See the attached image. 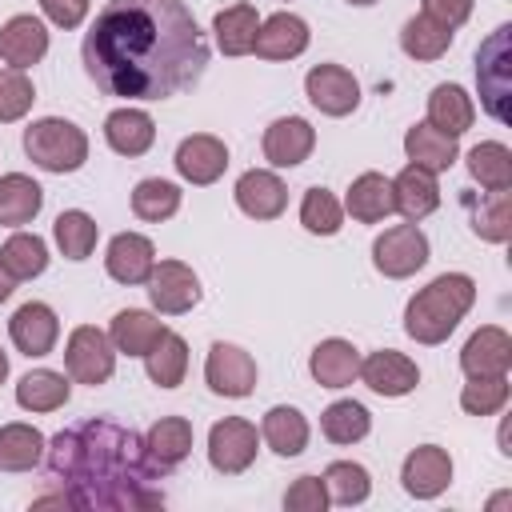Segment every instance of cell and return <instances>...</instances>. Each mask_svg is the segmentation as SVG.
Instances as JSON below:
<instances>
[{"label": "cell", "mask_w": 512, "mask_h": 512, "mask_svg": "<svg viewBox=\"0 0 512 512\" xmlns=\"http://www.w3.org/2000/svg\"><path fill=\"white\" fill-rule=\"evenodd\" d=\"M80 56L104 96L168 100L204 76L208 40L184 0H108Z\"/></svg>", "instance_id": "1"}, {"label": "cell", "mask_w": 512, "mask_h": 512, "mask_svg": "<svg viewBox=\"0 0 512 512\" xmlns=\"http://www.w3.org/2000/svg\"><path fill=\"white\" fill-rule=\"evenodd\" d=\"M52 480H60L68 508L84 512H136L164 504V464L148 440L116 420L92 416L56 432L44 448Z\"/></svg>", "instance_id": "2"}, {"label": "cell", "mask_w": 512, "mask_h": 512, "mask_svg": "<svg viewBox=\"0 0 512 512\" xmlns=\"http://www.w3.org/2000/svg\"><path fill=\"white\" fill-rule=\"evenodd\" d=\"M476 304V280L468 272H440L404 308V332L416 344H444Z\"/></svg>", "instance_id": "3"}, {"label": "cell", "mask_w": 512, "mask_h": 512, "mask_svg": "<svg viewBox=\"0 0 512 512\" xmlns=\"http://www.w3.org/2000/svg\"><path fill=\"white\" fill-rule=\"evenodd\" d=\"M24 152H28V160L36 168L64 176V172L84 168V160H88V136H84V128H76L64 116H40V120H32L24 128Z\"/></svg>", "instance_id": "4"}, {"label": "cell", "mask_w": 512, "mask_h": 512, "mask_svg": "<svg viewBox=\"0 0 512 512\" xmlns=\"http://www.w3.org/2000/svg\"><path fill=\"white\" fill-rule=\"evenodd\" d=\"M476 84H480V104L492 120L508 124V100H512V24H500L476 52Z\"/></svg>", "instance_id": "5"}, {"label": "cell", "mask_w": 512, "mask_h": 512, "mask_svg": "<svg viewBox=\"0 0 512 512\" xmlns=\"http://www.w3.org/2000/svg\"><path fill=\"white\" fill-rule=\"evenodd\" d=\"M64 368H68V380L76 384H88V388L108 384L116 372V348L108 332L96 324H76L64 344Z\"/></svg>", "instance_id": "6"}, {"label": "cell", "mask_w": 512, "mask_h": 512, "mask_svg": "<svg viewBox=\"0 0 512 512\" xmlns=\"http://www.w3.org/2000/svg\"><path fill=\"white\" fill-rule=\"evenodd\" d=\"M372 264L388 280H408L428 264V236L412 220L392 224L372 240Z\"/></svg>", "instance_id": "7"}, {"label": "cell", "mask_w": 512, "mask_h": 512, "mask_svg": "<svg viewBox=\"0 0 512 512\" xmlns=\"http://www.w3.org/2000/svg\"><path fill=\"white\" fill-rule=\"evenodd\" d=\"M260 452V432L244 416H224L208 428V464L224 476H240L252 468Z\"/></svg>", "instance_id": "8"}, {"label": "cell", "mask_w": 512, "mask_h": 512, "mask_svg": "<svg viewBox=\"0 0 512 512\" xmlns=\"http://www.w3.org/2000/svg\"><path fill=\"white\" fill-rule=\"evenodd\" d=\"M204 384H208L216 396L244 400V396L256 392V360H252L240 344L216 340V344L208 348V360H204Z\"/></svg>", "instance_id": "9"}, {"label": "cell", "mask_w": 512, "mask_h": 512, "mask_svg": "<svg viewBox=\"0 0 512 512\" xmlns=\"http://www.w3.org/2000/svg\"><path fill=\"white\" fill-rule=\"evenodd\" d=\"M148 284V300L160 316H184L200 304V280L184 260H160L152 264Z\"/></svg>", "instance_id": "10"}, {"label": "cell", "mask_w": 512, "mask_h": 512, "mask_svg": "<svg viewBox=\"0 0 512 512\" xmlns=\"http://www.w3.org/2000/svg\"><path fill=\"white\" fill-rule=\"evenodd\" d=\"M304 96L324 116H348L360 104V80L344 64H316L304 76Z\"/></svg>", "instance_id": "11"}, {"label": "cell", "mask_w": 512, "mask_h": 512, "mask_svg": "<svg viewBox=\"0 0 512 512\" xmlns=\"http://www.w3.org/2000/svg\"><path fill=\"white\" fill-rule=\"evenodd\" d=\"M400 484L412 500H436L452 484V456L440 444H420L400 464Z\"/></svg>", "instance_id": "12"}, {"label": "cell", "mask_w": 512, "mask_h": 512, "mask_svg": "<svg viewBox=\"0 0 512 512\" xmlns=\"http://www.w3.org/2000/svg\"><path fill=\"white\" fill-rule=\"evenodd\" d=\"M172 164H176L180 180L204 188V184H216V180L224 176V168H228V148H224V140L212 136V132H192V136H184V140L176 144Z\"/></svg>", "instance_id": "13"}, {"label": "cell", "mask_w": 512, "mask_h": 512, "mask_svg": "<svg viewBox=\"0 0 512 512\" xmlns=\"http://www.w3.org/2000/svg\"><path fill=\"white\" fill-rule=\"evenodd\" d=\"M8 336H12L20 356H28V360L32 356H48L56 348V340H60V320L44 300H28V304H20L12 312Z\"/></svg>", "instance_id": "14"}, {"label": "cell", "mask_w": 512, "mask_h": 512, "mask_svg": "<svg viewBox=\"0 0 512 512\" xmlns=\"http://www.w3.org/2000/svg\"><path fill=\"white\" fill-rule=\"evenodd\" d=\"M152 264H156V244L144 236V232H116L108 240V252H104V268L116 284L124 288H136L152 276Z\"/></svg>", "instance_id": "15"}, {"label": "cell", "mask_w": 512, "mask_h": 512, "mask_svg": "<svg viewBox=\"0 0 512 512\" xmlns=\"http://www.w3.org/2000/svg\"><path fill=\"white\" fill-rule=\"evenodd\" d=\"M360 380L376 392V396H408L416 384H420V368L416 360H408L404 352L396 348H380V352H368L360 356Z\"/></svg>", "instance_id": "16"}, {"label": "cell", "mask_w": 512, "mask_h": 512, "mask_svg": "<svg viewBox=\"0 0 512 512\" xmlns=\"http://www.w3.org/2000/svg\"><path fill=\"white\" fill-rule=\"evenodd\" d=\"M464 376H508L512 368V336L500 324L476 328L460 348Z\"/></svg>", "instance_id": "17"}, {"label": "cell", "mask_w": 512, "mask_h": 512, "mask_svg": "<svg viewBox=\"0 0 512 512\" xmlns=\"http://www.w3.org/2000/svg\"><path fill=\"white\" fill-rule=\"evenodd\" d=\"M316 148V128L304 116H280L264 128V160L272 168H296L312 156Z\"/></svg>", "instance_id": "18"}, {"label": "cell", "mask_w": 512, "mask_h": 512, "mask_svg": "<svg viewBox=\"0 0 512 512\" xmlns=\"http://www.w3.org/2000/svg\"><path fill=\"white\" fill-rule=\"evenodd\" d=\"M308 40H312V32H308V20L304 16H296V12H272L268 20H260L252 52L260 60H296L308 48Z\"/></svg>", "instance_id": "19"}, {"label": "cell", "mask_w": 512, "mask_h": 512, "mask_svg": "<svg viewBox=\"0 0 512 512\" xmlns=\"http://www.w3.org/2000/svg\"><path fill=\"white\" fill-rule=\"evenodd\" d=\"M232 196H236V208H240L244 216H252V220H276V216L288 208V188H284V180H280L276 172H268V168H248V172L236 180Z\"/></svg>", "instance_id": "20"}, {"label": "cell", "mask_w": 512, "mask_h": 512, "mask_svg": "<svg viewBox=\"0 0 512 512\" xmlns=\"http://www.w3.org/2000/svg\"><path fill=\"white\" fill-rule=\"evenodd\" d=\"M48 52V28L32 16V12H20L12 16L4 28H0V60L8 68H20L28 72L32 64H40Z\"/></svg>", "instance_id": "21"}, {"label": "cell", "mask_w": 512, "mask_h": 512, "mask_svg": "<svg viewBox=\"0 0 512 512\" xmlns=\"http://www.w3.org/2000/svg\"><path fill=\"white\" fill-rule=\"evenodd\" d=\"M392 204L404 220L420 224L424 216H432L440 208V184H436V172L428 168H416V164H404L392 180Z\"/></svg>", "instance_id": "22"}, {"label": "cell", "mask_w": 512, "mask_h": 512, "mask_svg": "<svg viewBox=\"0 0 512 512\" xmlns=\"http://www.w3.org/2000/svg\"><path fill=\"white\" fill-rule=\"evenodd\" d=\"M308 372L320 388H348L356 376H360V352L352 340H340V336H328L312 348L308 356Z\"/></svg>", "instance_id": "23"}, {"label": "cell", "mask_w": 512, "mask_h": 512, "mask_svg": "<svg viewBox=\"0 0 512 512\" xmlns=\"http://www.w3.org/2000/svg\"><path fill=\"white\" fill-rule=\"evenodd\" d=\"M104 140H108V148L116 152V156H144L148 148H152V140H156V124H152V116L144 112V108H132V104H124V108H116V112H108V120H104Z\"/></svg>", "instance_id": "24"}, {"label": "cell", "mask_w": 512, "mask_h": 512, "mask_svg": "<svg viewBox=\"0 0 512 512\" xmlns=\"http://www.w3.org/2000/svg\"><path fill=\"white\" fill-rule=\"evenodd\" d=\"M344 212L360 224H380L384 216L396 212L392 204V180L384 172H360L352 184H348V196H344Z\"/></svg>", "instance_id": "25"}, {"label": "cell", "mask_w": 512, "mask_h": 512, "mask_svg": "<svg viewBox=\"0 0 512 512\" xmlns=\"http://www.w3.org/2000/svg\"><path fill=\"white\" fill-rule=\"evenodd\" d=\"M164 332H168V324L156 320L152 312H144V308H120V312L112 316L108 340H112L116 356H144Z\"/></svg>", "instance_id": "26"}, {"label": "cell", "mask_w": 512, "mask_h": 512, "mask_svg": "<svg viewBox=\"0 0 512 512\" xmlns=\"http://www.w3.org/2000/svg\"><path fill=\"white\" fill-rule=\"evenodd\" d=\"M308 436H312V428H308V416L300 412V408H292V404H276V408H268L264 412V420H260V440L276 452V456H300L304 448H308Z\"/></svg>", "instance_id": "27"}, {"label": "cell", "mask_w": 512, "mask_h": 512, "mask_svg": "<svg viewBox=\"0 0 512 512\" xmlns=\"http://www.w3.org/2000/svg\"><path fill=\"white\" fill-rule=\"evenodd\" d=\"M404 152H408V164L428 168V172H448L456 164V156H460L456 136L432 128L428 120H420V124H412L404 132Z\"/></svg>", "instance_id": "28"}, {"label": "cell", "mask_w": 512, "mask_h": 512, "mask_svg": "<svg viewBox=\"0 0 512 512\" xmlns=\"http://www.w3.org/2000/svg\"><path fill=\"white\" fill-rule=\"evenodd\" d=\"M256 28H260V12L244 0L228 4L212 16V36H216V48L224 56H248L256 44Z\"/></svg>", "instance_id": "29"}, {"label": "cell", "mask_w": 512, "mask_h": 512, "mask_svg": "<svg viewBox=\"0 0 512 512\" xmlns=\"http://www.w3.org/2000/svg\"><path fill=\"white\" fill-rule=\"evenodd\" d=\"M44 432L36 424H24V420H12V424H0V472H28L44 460Z\"/></svg>", "instance_id": "30"}, {"label": "cell", "mask_w": 512, "mask_h": 512, "mask_svg": "<svg viewBox=\"0 0 512 512\" xmlns=\"http://www.w3.org/2000/svg\"><path fill=\"white\" fill-rule=\"evenodd\" d=\"M44 208V188L24 176V172H8L0 176V224L4 228H20V224H32Z\"/></svg>", "instance_id": "31"}, {"label": "cell", "mask_w": 512, "mask_h": 512, "mask_svg": "<svg viewBox=\"0 0 512 512\" xmlns=\"http://www.w3.org/2000/svg\"><path fill=\"white\" fill-rule=\"evenodd\" d=\"M476 120V104L460 84H436L428 92V124L448 132V136H464Z\"/></svg>", "instance_id": "32"}, {"label": "cell", "mask_w": 512, "mask_h": 512, "mask_svg": "<svg viewBox=\"0 0 512 512\" xmlns=\"http://www.w3.org/2000/svg\"><path fill=\"white\" fill-rule=\"evenodd\" d=\"M68 396H72L68 376L64 372H52V368H32L16 384V404L24 412H56V408L68 404Z\"/></svg>", "instance_id": "33"}, {"label": "cell", "mask_w": 512, "mask_h": 512, "mask_svg": "<svg viewBox=\"0 0 512 512\" xmlns=\"http://www.w3.org/2000/svg\"><path fill=\"white\" fill-rule=\"evenodd\" d=\"M468 176L484 192H508L512 188V148L500 140H480L468 152Z\"/></svg>", "instance_id": "34"}, {"label": "cell", "mask_w": 512, "mask_h": 512, "mask_svg": "<svg viewBox=\"0 0 512 512\" xmlns=\"http://www.w3.org/2000/svg\"><path fill=\"white\" fill-rule=\"evenodd\" d=\"M144 368H148V380L156 388H176L184 384V372H188V344L184 336H176L172 328L144 352Z\"/></svg>", "instance_id": "35"}, {"label": "cell", "mask_w": 512, "mask_h": 512, "mask_svg": "<svg viewBox=\"0 0 512 512\" xmlns=\"http://www.w3.org/2000/svg\"><path fill=\"white\" fill-rule=\"evenodd\" d=\"M52 240H56L60 256H68V260H88L92 248H96V240H100V224H96L84 208H64V212L56 216V224H52Z\"/></svg>", "instance_id": "36"}, {"label": "cell", "mask_w": 512, "mask_h": 512, "mask_svg": "<svg viewBox=\"0 0 512 512\" xmlns=\"http://www.w3.org/2000/svg\"><path fill=\"white\" fill-rule=\"evenodd\" d=\"M0 268L20 284V280H32L48 268V244L36 236V232H12L4 244H0Z\"/></svg>", "instance_id": "37"}, {"label": "cell", "mask_w": 512, "mask_h": 512, "mask_svg": "<svg viewBox=\"0 0 512 512\" xmlns=\"http://www.w3.org/2000/svg\"><path fill=\"white\" fill-rule=\"evenodd\" d=\"M400 48H404V56H412V60H440L448 48H452V28H444V24H436L432 16H424V12H416L412 20H404V28H400Z\"/></svg>", "instance_id": "38"}, {"label": "cell", "mask_w": 512, "mask_h": 512, "mask_svg": "<svg viewBox=\"0 0 512 512\" xmlns=\"http://www.w3.org/2000/svg\"><path fill=\"white\" fill-rule=\"evenodd\" d=\"M320 432L332 444H356L372 432V412L360 400H332L320 412Z\"/></svg>", "instance_id": "39"}, {"label": "cell", "mask_w": 512, "mask_h": 512, "mask_svg": "<svg viewBox=\"0 0 512 512\" xmlns=\"http://www.w3.org/2000/svg\"><path fill=\"white\" fill-rule=\"evenodd\" d=\"M180 196H184L180 184L160 180V176H148V180H140L132 188V212L140 220H148V224H160V220H168V216L180 212Z\"/></svg>", "instance_id": "40"}, {"label": "cell", "mask_w": 512, "mask_h": 512, "mask_svg": "<svg viewBox=\"0 0 512 512\" xmlns=\"http://www.w3.org/2000/svg\"><path fill=\"white\" fill-rule=\"evenodd\" d=\"M148 452L164 464V468H176L188 452H192V420H184V416H164V420H156L152 428H148Z\"/></svg>", "instance_id": "41"}, {"label": "cell", "mask_w": 512, "mask_h": 512, "mask_svg": "<svg viewBox=\"0 0 512 512\" xmlns=\"http://www.w3.org/2000/svg\"><path fill=\"white\" fill-rule=\"evenodd\" d=\"M324 488H328V500L332 504L352 508V504H364L372 496V476L356 460H332L324 468Z\"/></svg>", "instance_id": "42"}, {"label": "cell", "mask_w": 512, "mask_h": 512, "mask_svg": "<svg viewBox=\"0 0 512 512\" xmlns=\"http://www.w3.org/2000/svg\"><path fill=\"white\" fill-rule=\"evenodd\" d=\"M300 224L312 232V236H336L340 224H344V204L328 192V188H308L304 200H300Z\"/></svg>", "instance_id": "43"}, {"label": "cell", "mask_w": 512, "mask_h": 512, "mask_svg": "<svg viewBox=\"0 0 512 512\" xmlns=\"http://www.w3.org/2000/svg\"><path fill=\"white\" fill-rule=\"evenodd\" d=\"M472 232L488 244H504L512 236V192H488L472 212Z\"/></svg>", "instance_id": "44"}, {"label": "cell", "mask_w": 512, "mask_h": 512, "mask_svg": "<svg viewBox=\"0 0 512 512\" xmlns=\"http://www.w3.org/2000/svg\"><path fill=\"white\" fill-rule=\"evenodd\" d=\"M508 404V376H468L460 388V408L468 416H496Z\"/></svg>", "instance_id": "45"}, {"label": "cell", "mask_w": 512, "mask_h": 512, "mask_svg": "<svg viewBox=\"0 0 512 512\" xmlns=\"http://www.w3.org/2000/svg\"><path fill=\"white\" fill-rule=\"evenodd\" d=\"M32 100H36L32 80L20 68H4L0 72V124H12L20 116H28Z\"/></svg>", "instance_id": "46"}, {"label": "cell", "mask_w": 512, "mask_h": 512, "mask_svg": "<svg viewBox=\"0 0 512 512\" xmlns=\"http://www.w3.org/2000/svg\"><path fill=\"white\" fill-rule=\"evenodd\" d=\"M332 500H328V488H324V476H296L292 488L284 492V508L288 512H324Z\"/></svg>", "instance_id": "47"}, {"label": "cell", "mask_w": 512, "mask_h": 512, "mask_svg": "<svg viewBox=\"0 0 512 512\" xmlns=\"http://www.w3.org/2000/svg\"><path fill=\"white\" fill-rule=\"evenodd\" d=\"M40 12L56 28H80L88 16V0H40Z\"/></svg>", "instance_id": "48"}, {"label": "cell", "mask_w": 512, "mask_h": 512, "mask_svg": "<svg viewBox=\"0 0 512 512\" xmlns=\"http://www.w3.org/2000/svg\"><path fill=\"white\" fill-rule=\"evenodd\" d=\"M424 16H432L444 28H460L472 16V0H424Z\"/></svg>", "instance_id": "49"}, {"label": "cell", "mask_w": 512, "mask_h": 512, "mask_svg": "<svg viewBox=\"0 0 512 512\" xmlns=\"http://www.w3.org/2000/svg\"><path fill=\"white\" fill-rule=\"evenodd\" d=\"M12 292H16V280H12V276H8L4 268H0V304H4V300H8Z\"/></svg>", "instance_id": "50"}, {"label": "cell", "mask_w": 512, "mask_h": 512, "mask_svg": "<svg viewBox=\"0 0 512 512\" xmlns=\"http://www.w3.org/2000/svg\"><path fill=\"white\" fill-rule=\"evenodd\" d=\"M8 380V356H4V348H0V384Z\"/></svg>", "instance_id": "51"}, {"label": "cell", "mask_w": 512, "mask_h": 512, "mask_svg": "<svg viewBox=\"0 0 512 512\" xmlns=\"http://www.w3.org/2000/svg\"><path fill=\"white\" fill-rule=\"evenodd\" d=\"M348 4H356V8H368V4H376V0H348Z\"/></svg>", "instance_id": "52"}]
</instances>
